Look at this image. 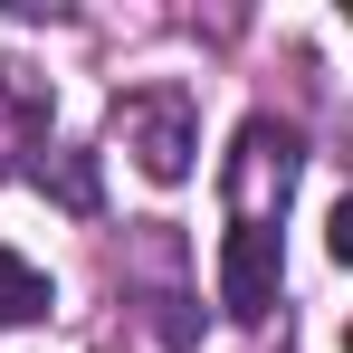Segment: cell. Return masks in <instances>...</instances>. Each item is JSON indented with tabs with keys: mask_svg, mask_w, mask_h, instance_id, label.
<instances>
[{
	"mask_svg": "<svg viewBox=\"0 0 353 353\" xmlns=\"http://www.w3.org/2000/svg\"><path fill=\"white\" fill-rule=\"evenodd\" d=\"M115 143L153 181H191V153H201L191 96H181V86H124V96H115Z\"/></svg>",
	"mask_w": 353,
	"mask_h": 353,
	"instance_id": "2",
	"label": "cell"
},
{
	"mask_svg": "<svg viewBox=\"0 0 353 353\" xmlns=\"http://www.w3.org/2000/svg\"><path fill=\"white\" fill-rule=\"evenodd\" d=\"M277 277H287L277 230L268 220H230L220 230V305H230V325H268L277 315Z\"/></svg>",
	"mask_w": 353,
	"mask_h": 353,
	"instance_id": "3",
	"label": "cell"
},
{
	"mask_svg": "<svg viewBox=\"0 0 353 353\" xmlns=\"http://www.w3.org/2000/svg\"><path fill=\"white\" fill-rule=\"evenodd\" d=\"M58 305V287H48V268H29L19 248H0V325H39Z\"/></svg>",
	"mask_w": 353,
	"mask_h": 353,
	"instance_id": "5",
	"label": "cell"
},
{
	"mask_svg": "<svg viewBox=\"0 0 353 353\" xmlns=\"http://www.w3.org/2000/svg\"><path fill=\"white\" fill-rule=\"evenodd\" d=\"M296 172H305V143H296V124L277 115H248L239 124V143H230V172H220V201H230V220H287V191Z\"/></svg>",
	"mask_w": 353,
	"mask_h": 353,
	"instance_id": "1",
	"label": "cell"
},
{
	"mask_svg": "<svg viewBox=\"0 0 353 353\" xmlns=\"http://www.w3.org/2000/svg\"><path fill=\"white\" fill-rule=\"evenodd\" d=\"M39 124H48V96L19 67H0V153H39Z\"/></svg>",
	"mask_w": 353,
	"mask_h": 353,
	"instance_id": "4",
	"label": "cell"
},
{
	"mask_svg": "<svg viewBox=\"0 0 353 353\" xmlns=\"http://www.w3.org/2000/svg\"><path fill=\"white\" fill-rule=\"evenodd\" d=\"M29 172H39V191H58L67 210H96V172H86V153H39Z\"/></svg>",
	"mask_w": 353,
	"mask_h": 353,
	"instance_id": "6",
	"label": "cell"
}]
</instances>
